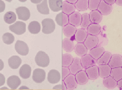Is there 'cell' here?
I'll return each instance as SVG.
<instances>
[{
    "instance_id": "6da1fadb",
    "label": "cell",
    "mask_w": 122,
    "mask_h": 90,
    "mask_svg": "<svg viewBox=\"0 0 122 90\" xmlns=\"http://www.w3.org/2000/svg\"><path fill=\"white\" fill-rule=\"evenodd\" d=\"M35 61H36V63L38 66L42 67H47L49 65V62H50L49 56L44 51H40L37 53L36 58H35Z\"/></svg>"
},
{
    "instance_id": "7a4b0ae2",
    "label": "cell",
    "mask_w": 122,
    "mask_h": 90,
    "mask_svg": "<svg viewBox=\"0 0 122 90\" xmlns=\"http://www.w3.org/2000/svg\"><path fill=\"white\" fill-rule=\"evenodd\" d=\"M42 32L43 34H49L55 29V23L51 19H45L42 21Z\"/></svg>"
},
{
    "instance_id": "3957f363",
    "label": "cell",
    "mask_w": 122,
    "mask_h": 90,
    "mask_svg": "<svg viewBox=\"0 0 122 90\" xmlns=\"http://www.w3.org/2000/svg\"><path fill=\"white\" fill-rule=\"evenodd\" d=\"M9 29L18 35L23 34L26 32V24L22 21H16L9 26Z\"/></svg>"
},
{
    "instance_id": "277c9868",
    "label": "cell",
    "mask_w": 122,
    "mask_h": 90,
    "mask_svg": "<svg viewBox=\"0 0 122 90\" xmlns=\"http://www.w3.org/2000/svg\"><path fill=\"white\" fill-rule=\"evenodd\" d=\"M15 49L16 52L21 56H26L29 53V47L27 44L21 40L16 41L15 44Z\"/></svg>"
},
{
    "instance_id": "5b68a950",
    "label": "cell",
    "mask_w": 122,
    "mask_h": 90,
    "mask_svg": "<svg viewBox=\"0 0 122 90\" xmlns=\"http://www.w3.org/2000/svg\"><path fill=\"white\" fill-rule=\"evenodd\" d=\"M99 43V39L97 36H93L91 34H88L87 38L84 42V45L88 50H91L97 46Z\"/></svg>"
},
{
    "instance_id": "8992f818",
    "label": "cell",
    "mask_w": 122,
    "mask_h": 90,
    "mask_svg": "<svg viewBox=\"0 0 122 90\" xmlns=\"http://www.w3.org/2000/svg\"><path fill=\"white\" fill-rule=\"evenodd\" d=\"M16 14L18 18L22 21H27L30 17V12L29 9L26 7H19L15 9Z\"/></svg>"
},
{
    "instance_id": "52a82bcc",
    "label": "cell",
    "mask_w": 122,
    "mask_h": 90,
    "mask_svg": "<svg viewBox=\"0 0 122 90\" xmlns=\"http://www.w3.org/2000/svg\"><path fill=\"white\" fill-rule=\"evenodd\" d=\"M46 78V72L43 69H36L33 71L32 79L36 83H42Z\"/></svg>"
},
{
    "instance_id": "ba28073f",
    "label": "cell",
    "mask_w": 122,
    "mask_h": 90,
    "mask_svg": "<svg viewBox=\"0 0 122 90\" xmlns=\"http://www.w3.org/2000/svg\"><path fill=\"white\" fill-rule=\"evenodd\" d=\"M63 82L65 84L66 89H69V90H72L76 88L78 84L76 81L75 78V76L73 74H70L68 75L63 81Z\"/></svg>"
},
{
    "instance_id": "9c48e42d",
    "label": "cell",
    "mask_w": 122,
    "mask_h": 90,
    "mask_svg": "<svg viewBox=\"0 0 122 90\" xmlns=\"http://www.w3.org/2000/svg\"><path fill=\"white\" fill-rule=\"evenodd\" d=\"M80 62L82 68L85 69L89 68L93 65H96V63H97L96 60L90 54H85V56L82 57V58L80 59Z\"/></svg>"
},
{
    "instance_id": "30bf717a",
    "label": "cell",
    "mask_w": 122,
    "mask_h": 90,
    "mask_svg": "<svg viewBox=\"0 0 122 90\" xmlns=\"http://www.w3.org/2000/svg\"><path fill=\"white\" fill-rule=\"evenodd\" d=\"M97 10L102 15H107L111 13V12L112 10V5L107 4L105 2H104V0H101Z\"/></svg>"
},
{
    "instance_id": "8fae6325",
    "label": "cell",
    "mask_w": 122,
    "mask_h": 90,
    "mask_svg": "<svg viewBox=\"0 0 122 90\" xmlns=\"http://www.w3.org/2000/svg\"><path fill=\"white\" fill-rule=\"evenodd\" d=\"M70 70L71 74L76 75L78 72L82 70V66L81 65V62L79 58H74V60L71 63V65L68 67Z\"/></svg>"
},
{
    "instance_id": "7c38bea8",
    "label": "cell",
    "mask_w": 122,
    "mask_h": 90,
    "mask_svg": "<svg viewBox=\"0 0 122 90\" xmlns=\"http://www.w3.org/2000/svg\"><path fill=\"white\" fill-rule=\"evenodd\" d=\"M108 65L112 68H117L122 67V56L120 54H113L112 55L110 60L108 63Z\"/></svg>"
},
{
    "instance_id": "4fadbf2b",
    "label": "cell",
    "mask_w": 122,
    "mask_h": 90,
    "mask_svg": "<svg viewBox=\"0 0 122 90\" xmlns=\"http://www.w3.org/2000/svg\"><path fill=\"white\" fill-rule=\"evenodd\" d=\"M69 24L74 26H77L81 24L82 22V15L79 12H74L70 15H68Z\"/></svg>"
},
{
    "instance_id": "5bb4252c",
    "label": "cell",
    "mask_w": 122,
    "mask_h": 90,
    "mask_svg": "<svg viewBox=\"0 0 122 90\" xmlns=\"http://www.w3.org/2000/svg\"><path fill=\"white\" fill-rule=\"evenodd\" d=\"M60 73L56 70H51L47 76V80L50 84H57L60 81Z\"/></svg>"
},
{
    "instance_id": "9a60e30c",
    "label": "cell",
    "mask_w": 122,
    "mask_h": 90,
    "mask_svg": "<svg viewBox=\"0 0 122 90\" xmlns=\"http://www.w3.org/2000/svg\"><path fill=\"white\" fill-rule=\"evenodd\" d=\"M85 71L87 76H88V78L91 80H96L99 76V68H98V66H97V65H93L89 68H87V69H85Z\"/></svg>"
},
{
    "instance_id": "2e32d148",
    "label": "cell",
    "mask_w": 122,
    "mask_h": 90,
    "mask_svg": "<svg viewBox=\"0 0 122 90\" xmlns=\"http://www.w3.org/2000/svg\"><path fill=\"white\" fill-rule=\"evenodd\" d=\"M21 82V81L20 78L18 76H10L9 78H7V86H9L11 89H17L20 86Z\"/></svg>"
},
{
    "instance_id": "e0dca14e",
    "label": "cell",
    "mask_w": 122,
    "mask_h": 90,
    "mask_svg": "<svg viewBox=\"0 0 122 90\" xmlns=\"http://www.w3.org/2000/svg\"><path fill=\"white\" fill-rule=\"evenodd\" d=\"M87 36H88V32L85 31V29H77L74 34V40L77 42V43H84Z\"/></svg>"
},
{
    "instance_id": "ac0fdd59",
    "label": "cell",
    "mask_w": 122,
    "mask_h": 90,
    "mask_svg": "<svg viewBox=\"0 0 122 90\" xmlns=\"http://www.w3.org/2000/svg\"><path fill=\"white\" fill-rule=\"evenodd\" d=\"M74 76H75V78H76L77 84L80 85L85 84L89 80L88 76H87V74L85 73V71H84V70L78 72V73Z\"/></svg>"
},
{
    "instance_id": "d6986e66",
    "label": "cell",
    "mask_w": 122,
    "mask_h": 90,
    "mask_svg": "<svg viewBox=\"0 0 122 90\" xmlns=\"http://www.w3.org/2000/svg\"><path fill=\"white\" fill-rule=\"evenodd\" d=\"M76 30L77 29H76L75 26L69 24H67L66 26H63V32L64 35L67 38H69V39L74 37Z\"/></svg>"
},
{
    "instance_id": "ffe728a7",
    "label": "cell",
    "mask_w": 122,
    "mask_h": 90,
    "mask_svg": "<svg viewBox=\"0 0 122 90\" xmlns=\"http://www.w3.org/2000/svg\"><path fill=\"white\" fill-rule=\"evenodd\" d=\"M55 21L59 26H63H63H65L69 24L68 15H66L63 13L61 12L57 15V16L55 18Z\"/></svg>"
},
{
    "instance_id": "44dd1931",
    "label": "cell",
    "mask_w": 122,
    "mask_h": 90,
    "mask_svg": "<svg viewBox=\"0 0 122 90\" xmlns=\"http://www.w3.org/2000/svg\"><path fill=\"white\" fill-rule=\"evenodd\" d=\"M75 10H76V8L74 5L68 3L67 1L63 2V6H62L61 10H62V13H63L64 14L67 15H70L71 14L75 12Z\"/></svg>"
},
{
    "instance_id": "7402d4cb",
    "label": "cell",
    "mask_w": 122,
    "mask_h": 90,
    "mask_svg": "<svg viewBox=\"0 0 122 90\" xmlns=\"http://www.w3.org/2000/svg\"><path fill=\"white\" fill-rule=\"evenodd\" d=\"M48 4L49 5V8L53 12H58L61 10L63 6L62 0H49L48 1Z\"/></svg>"
},
{
    "instance_id": "603a6c76",
    "label": "cell",
    "mask_w": 122,
    "mask_h": 90,
    "mask_svg": "<svg viewBox=\"0 0 122 90\" xmlns=\"http://www.w3.org/2000/svg\"><path fill=\"white\" fill-rule=\"evenodd\" d=\"M99 77L104 78L110 76L111 67L108 65H99Z\"/></svg>"
},
{
    "instance_id": "cb8c5ba5",
    "label": "cell",
    "mask_w": 122,
    "mask_h": 90,
    "mask_svg": "<svg viewBox=\"0 0 122 90\" xmlns=\"http://www.w3.org/2000/svg\"><path fill=\"white\" fill-rule=\"evenodd\" d=\"M104 48L102 46H97L96 48L91 49L90 51V55L95 59L97 60L99 59L103 53H104Z\"/></svg>"
},
{
    "instance_id": "d4e9b609",
    "label": "cell",
    "mask_w": 122,
    "mask_h": 90,
    "mask_svg": "<svg viewBox=\"0 0 122 90\" xmlns=\"http://www.w3.org/2000/svg\"><path fill=\"white\" fill-rule=\"evenodd\" d=\"M19 75L22 78H29L31 76V67L27 64L22 65L19 70Z\"/></svg>"
},
{
    "instance_id": "484cf974",
    "label": "cell",
    "mask_w": 122,
    "mask_h": 90,
    "mask_svg": "<svg viewBox=\"0 0 122 90\" xmlns=\"http://www.w3.org/2000/svg\"><path fill=\"white\" fill-rule=\"evenodd\" d=\"M21 64V59L18 56H13L8 59V65L12 69L19 68Z\"/></svg>"
},
{
    "instance_id": "4316f807",
    "label": "cell",
    "mask_w": 122,
    "mask_h": 90,
    "mask_svg": "<svg viewBox=\"0 0 122 90\" xmlns=\"http://www.w3.org/2000/svg\"><path fill=\"white\" fill-rule=\"evenodd\" d=\"M37 10L41 14H43V15L49 14V8L47 0H43V1H42L40 4H38Z\"/></svg>"
},
{
    "instance_id": "83f0119b",
    "label": "cell",
    "mask_w": 122,
    "mask_h": 90,
    "mask_svg": "<svg viewBox=\"0 0 122 90\" xmlns=\"http://www.w3.org/2000/svg\"><path fill=\"white\" fill-rule=\"evenodd\" d=\"M112 54L110 52L104 51V53L102 55V57L97 60V62L99 65H108V63L110 60Z\"/></svg>"
},
{
    "instance_id": "f1b7e54d",
    "label": "cell",
    "mask_w": 122,
    "mask_h": 90,
    "mask_svg": "<svg viewBox=\"0 0 122 90\" xmlns=\"http://www.w3.org/2000/svg\"><path fill=\"white\" fill-rule=\"evenodd\" d=\"M89 17L92 24H99L102 21V15L98 10L91 11L89 14Z\"/></svg>"
},
{
    "instance_id": "f546056e",
    "label": "cell",
    "mask_w": 122,
    "mask_h": 90,
    "mask_svg": "<svg viewBox=\"0 0 122 90\" xmlns=\"http://www.w3.org/2000/svg\"><path fill=\"white\" fill-rule=\"evenodd\" d=\"M63 48L66 52H71L74 49V44L72 40L69 38H66L63 40Z\"/></svg>"
},
{
    "instance_id": "4dcf8cb0",
    "label": "cell",
    "mask_w": 122,
    "mask_h": 90,
    "mask_svg": "<svg viewBox=\"0 0 122 90\" xmlns=\"http://www.w3.org/2000/svg\"><path fill=\"white\" fill-rule=\"evenodd\" d=\"M101 32V26L99 24H91L88 29H87V32L88 34L93 35V36H97Z\"/></svg>"
},
{
    "instance_id": "1f68e13d",
    "label": "cell",
    "mask_w": 122,
    "mask_h": 90,
    "mask_svg": "<svg viewBox=\"0 0 122 90\" xmlns=\"http://www.w3.org/2000/svg\"><path fill=\"white\" fill-rule=\"evenodd\" d=\"M74 51L76 55L80 57H83L87 54L88 49L85 47L84 43H77L74 47Z\"/></svg>"
},
{
    "instance_id": "d6a6232c",
    "label": "cell",
    "mask_w": 122,
    "mask_h": 90,
    "mask_svg": "<svg viewBox=\"0 0 122 90\" xmlns=\"http://www.w3.org/2000/svg\"><path fill=\"white\" fill-rule=\"evenodd\" d=\"M103 84L108 89H114L117 86V81L111 76H108L103 79Z\"/></svg>"
},
{
    "instance_id": "836d02e7",
    "label": "cell",
    "mask_w": 122,
    "mask_h": 90,
    "mask_svg": "<svg viewBox=\"0 0 122 90\" xmlns=\"http://www.w3.org/2000/svg\"><path fill=\"white\" fill-rule=\"evenodd\" d=\"M28 30L32 34H38L41 31V24L38 21H32L28 25Z\"/></svg>"
},
{
    "instance_id": "e575fe53",
    "label": "cell",
    "mask_w": 122,
    "mask_h": 90,
    "mask_svg": "<svg viewBox=\"0 0 122 90\" xmlns=\"http://www.w3.org/2000/svg\"><path fill=\"white\" fill-rule=\"evenodd\" d=\"M116 81H118L122 79V67H117L111 69L110 76Z\"/></svg>"
},
{
    "instance_id": "d590c367",
    "label": "cell",
    "mask_w": 122,
    "mask_h": 90,
    "mask_svg": "<svg viewBox=\"0 0 122 90\" xmlns=\"http://www.w3.org/2000/svg\"><path fill=\"white\" fill-rule=\"evenodd\" d=\"M73 60L74 58L70 53H64L62 56V67H68L71 65Z\"/></svg>"
},
{
    "instance_id": "8d00e7d4",
    "label": "cell",
    "mask_w": 122,
    "mask_h": 90,
    "mask_svg": "<svg viewBox=\"0 0 122 90\" xmlns=\"http://www.w3.org/2000/svg\"><path fill=\"white\" fill-rule=\"evenodd\" d=\"M74 6L79 11H85L88 8V0H77Z\"/></svg>"
},
{
    "instance_id": "74e56055",
    "label": "cell",
    "mask_w": 122,
    "mask_h": 90,
    "mask_svg": "<svg viewBox=\"0 0 122 90\" xmlns=\"http://www.w3.org/2000/svg\"><path fill=\"white\" fill-rule=\"evenodd\" d=\"M4 21L5 23L8 24H13L16 21V15L14 12L9 11L5 14L4 15Z\"/></svg>"
},
{
    "instance_id": "f35d334b",
    "label": "cell",
    "mask_w": 122,
    "mask_h": 90,
    "mask_svg": "<svg viewBox=\"0 0 122 90\" xmlns=\"http://www.w3.org/2000/svg\"><path fill=\"white\" fill-rule=\"evenodd\" d=\"M91 21L90 20V17L88 13H84L82 15V22H81V27L83 29H88V26L91 24Z\"/></svg>"
},
{
    "instance_id": "ab89813d",
    "label": "cell",
    "mask_w": 122,
    "mask_h": 90,
    "mask_svg": "<svg viewBox=\"0 0 122 90\" xmlns=\"http://www.w3.org/2000/svg\"><path fill=\"white\" fill-rule=\"evenodd\" d=\"M14 40H15L14 36L10 33H8V32L5 33L2 36V40L7 45L12 44L14 42Z\"/></svg>"
},
{
    "instance_id": "60d3db41",
    "label": "cell",
    "mask_w": 122,
    "mask_h": 90,
    "mask_svg": "<svg viewBox=\"0 0 122 90\" xmlns=\"http://www.w3.org/2000/svg\"><path fill=\"white\" fill-rule=\"evenodd\" d=\"M101 0H89L88 1V8L91 11L97 10Z\"/></svg>"
},
{
    "instance_id": "b9f144b4",
    "label": "cell",
    "mask_w": 122,
    "mask_h": 90,
    "mask_svg": "<svg viewBox=\"0 0 122 90\" xmlns=\"http://www.w3.org/2000/svg\"><path fill=\"white\" fill-rule=\"evenodd\" d=\"M70 70L68 67H62V80L63 81L68 75H70Z\"/></svg>"
},
{
    "instance_id": "7bdbcfd3",
    "label": "cell",
    "mask_w": 122,
    "mask_h": 90,
    "mask_svg": "<svg viewBox=\"0 0 122 90\" xmlns=\"http://www.w3.org/2000/svg\"><path fill=\"white\" fill-rule=\"evenodd\" d=\"M5 78L4 75L0 73V86H3L5 84Z\"/></svg>"
},
{
    "instance_id": "ee69618b",
    "label": "cell",
    "mask_w": 122,
    "mask_h": 90,
    "mask_svg": "<svg viewBox=\"0 0 122 90\" xmlns=\"http://www.w3.org/2000/svg\"><path fill=\"white\" fill-rule=\"evenodd\" d=\"M5 9V4L3 1L0 0V13H2Z\"/></svg>"
},
{
    "instance_id": "f6af8a7d",
    "label": "cell",
    "mask_w": 122,
    "mask_h": 90,
    "mask_svg": "<svg viewBox=\"0 0 122 90\" xmlns=\"http://www.w3.org/2000/svg\"><path fill=\"white\" fill-rule=\"evenodd\" d=\"M117 86L119 90H122V79H121L118 81H117Z\"/></svg>"
},
{
    "instance_id": "bcb514c9",
    "label": "cell",
    "mask_w": 122,
    "mask_h": 90,
    "mask_svg": "<svg viewBox=\"0 0 122 90\" xmlns=\"http://www.w3.org/2000/svg\"><path fill=\"white\" fill-rule=\"evenodd\" d=\"M104 2H105L107 4H108V5H112V4H114V3H116V1L115 0H104Z\"/></svg>"
},
{
    "instance_id": "7dc6e473",
    "label": "cell",
    "mask_w": 122,
    "mask_h": 90,
    "mask_svg": "<svg viewBox=\"0 0 122 90\" xmlns=\"http://www.w3.org/2000/svg\"><path fill=\"white\" fill-rule=\"evenodd\" d=\"M53 89H62L63 90V85L62 84L57 85V86L53 87Z\"/></svg>"
},
{
    "instance_id": "c3c4849f",
    "label": "cell",
    "mask_w": 122,
    "mask_h": 90,
    "mask_svg": "<svg viewBox=\"0 0 122 90\" xmlns=\"http://www.w3.org/2000/svg\"><path fill=\"white\" fill-rule=\"evenodd\" d=\"M3 68H4V62L1 59H0V71H1Z\"/></svg>"
},
{
    "instance_id": "681fc988",
    "label": "cell",
    "mask_w": 122,
    "mask_h": 90,
    "mask_svg": "<svg viewBox=\"0 0 122 90\" xmlns=\"http://www.w3.org/2000/svg\"><path fill=\"white\" fill-rule=\"evenodd\" d=\"M67 2L68 3H70V4H72V5H75L77 2V0H67Z\"/></svg>"
},
{
    "instance_id": "f907efd6",
    "label": "cell",
    "mask_w": 122,
    "mask_h": 90,
    "mask_svg": "<svg viewBox=\"0 0 122 90\" xmlns=\"http://www.w3.org/2000/svg\"><path fill=\"white\" fill-rule=\"evenodd\" d=\"M19 90H32V89H29V88L27 87V86H21V87L19 88Z\"/></svg>"
},
{
    "instance_id": "816d5d0a",
    "label": "cell",
    "mask_w": 122,
    "mask_h": 90,
    "mask_svg": "<svg viewBox=\"0 0 122 90\" xmlns=\"http://www.w3.org/2000/svg\"><path fill=\"white\" fill-rule=\"evenodd\" d=\"M116 3L119 6H122V0H116Z\"/></svg>"
},
{
    "instance_id": "f5cc1de1",
    "label": "cell",
    "mask_w": 122,
    "mask_h": 90,
    "mask_svg": "<svg viewBox=\"0 0 122 90\" xmlns=\"http://www.w3.org/2000/svg\"><path fill=\"white\" fill-rule=\"evenodd\" d=\"M31 2H33V3H37V4H38V3H39V4H40L42 1H41V0H38V1H32V0H31Z\"/></svg>"
},
{
    "instance_id": "db71d44e",
    "label": "cell",
    "mask_w": 122,
    "mask_h": 90,
    "mask_svg": "<svg viewBox=\"0 0 122 90\" xmlns=\"http://www.w3.org/2000/svg\"><path fill=\"white\" fill-rule=\"evenodd\" d=\"M0 90H15V89H8L7 87H3V88H1Z\"/></svg>"
},
{
    "instance_id": "11a10c76",
    "label": "cell",
    "mask_w": 122,
    "mask_h": 90,
    "mask_svg": "<svg viewBox=\"0 0 122 90\" xmlns=\"http://www.w3.org/2000/svg\"><path fill=\"white\" fill-rule=\"evenodd\" d=\"M38 90H41V89H38Z\"/></svg>"
},
{
    "instance_id": "9f6ffc18",
    "label": "cell",
    "mask_w": 122,
    "mask_h": 90,
    "mask_svg": "<svg viewBox=\"0 0 122 90\" xmlns=\"http://www.w3.org/2000/svg\"></svg>"
}]
</instances>
